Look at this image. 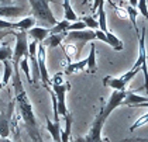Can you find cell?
<instances>
[{
    "label": "cell",
    "instance_id": "1",
    "mask_svg": "<svg viewBox=\"0 0 148 142\" xmlns=\"http://www.w3.org/2000/svg\"><path fill=\"white\" fill-rule=\"evenodd\" d=\"M13 87H14V96H16V104L17 109L21 114V118L25 125V131L28 134L30 139L33 142H42V134L41 130L37 124V118L34 115V110L31 106V101L27 96L25 90H24L23 82H21V76L17 69H13Z\"/></svg>",
    "mask_w": 148,
    "mask_h": 142
},
{
    "label": "cell",
    "instance_id": "2",
    "mask_svg": "<svg viewBox=\"0 0 148 142\" xmlns=\"http://www.w3.org/2000/svg\"><path fill=\"white\" fill-rule=\"evenodd\" d=\"M125 91H119V90H114L112 93V96L109 98V101L102 107V110L99 111V114H96V118L92 124L89 132L85 135V137H78L75 142H100L102 141V130L106 120L109 118V115L113 113L114 110L117 109L119 106L123 104V100L125 97Z\"/></svg>",
    "mask_w": 148,
    "mask_h": 142
},
{
    "label": "cell",
    "instance_id": "3",
    "mask_svg": "<svg viewBox=\"0 0 148 142\" xmlns=\"http://www.w3.org/2000/svg\"><path fill=\"white\" fill-rule=\"evenodd\" d=\"M28 1L31 6L33 17L35 20H38L44 25H48L49 28L58 23V20L54 17L52 11L49 9V1L54 3V0H28Z\"/></svg>",
    "mask_w": 148,
    "mask_h": 142
},
{
    "label": "cell",
    "instance_id": "4",
    "mask_svg": "<svg viewBox=\"0 0 148 142\" xmlns=\"http://www.w3.org/2000/svg\"><path fill=\"white\" fill-rule=\"evenodd\" d=\"M51 86H52V91L57 97V104H58V114H62V117L66 115L68 109H66V91L71 89V85L68 82L64 80V73L58 72L54 75L52 80H51Z\"/></svg>",
    "mask_w": 148,
    "mask_h": 142
},
{
    "label": "cell",
    "instance_id": "5",
    "mask_svg": "<svg viewBox=\"0 0 148 142\" xmlns=\"http://www.w3.org/2000/svg\"><path fill=\"white\" fill-rule=\"evenodd\" d=\"M16 37V48L13 51L12 63L13 69H17L20 65V61L23 58H28V40H27V31H13Z\"/></svg>",
    "mask_w": 148,
    "mask_h": 142
},
{
    "label": "cell",
    "instance_id": "6",
    "mask_svg": "<svg viewBox=\"0 0 148 142\" xmlns=\"http://www.w3.org/2000/svg\"><path fill=\"white\" fill-rule=\"evenodd\" d=\"M140 72V69L138 68H134L133 66V69H130L128 72H125L124 75H121V76L116 77V76H106L103 77V86H109V87H112L113 90H119V91H125V87H127V85L136 77V75Z\"/></svg>",
    "mask_w": 148,
    "mask_h": 142
},
{
    "label": "cell",
    "instance_id": "7",
    "mask_svg": "<svg viewBox=\"0 0 148 142\" xmlns=\"http://www.w3.org/2000/svg\"><path fill=\"white\" fill-rule=\"evenodd\" d=\"M134 68H138L144 73V87L148 96V66H147V48H145V27H143V33L138 35V58H137Z\"/></svg>",
    "mask_w": 148,
    "mask_h": 142
},
{
    "label": "cell",
    "instance_id": "8",
    "mask_svg": "<svg viewBox=\"0 0 148 142\" xmlns=\"http://www.w3.org/2000/svg\"><path fill=\"white\" fill-rule=\"evenodd\" d=\"M65 40L68 41L69 44H73L76 46L78 54H80L82 48L85 46L86 42H92L93 40H96V34L93 30H80V31H68Z\"/></svg>",
    "mask_w": 148,
    "mask_h": 142
},
{
    "label": "cell",
    "instance_id": "9",
    "mask_svg": "<svg viewBox=\"0 0 148 142\" xmlns=\"http://www.w3.org/2000/svg\"><path fill=\"white\" fill-rule=\"evenodd\" d=\"M37 62H38V69H40V80L41 85L48 90V93L52 90L51 89V80H49V75L47 70V51L44 45H38L37 46Z\"/></svg>",
    "mask_w": 148,
    "mask_h": 142
},
{
    "label": "cell",
    "instance_id": "10",
    "mask_svg": "<svg viewBox=\"0 0 148 142\" xmlns=\"http://www.w3.org/2000/svg\"><path fill=\"white\" fill-rule=\"evenodd\" d=\"M12 110H13V103L10 104L9 111L3 110V111L0 113V138H7V137H9V132H10Z\"/></svg>",
    "mask_w": 148,
    "mask_h": 142
},
{
    "label": "cell",
    "instance_id": "11",
    "mask_svg": "<svg viewBox=\"0 0 148 142\" xmlns=\"http://www.w3.org/2000/svg\"><path fill=\"white\" fill-rule=\"evenodd\" d=\"M148 101V96H138L134 91H128L125 93V97L123 100V104L125 106H130V107H134L136 104H141V103H147Z\"/></svg>",
    "mask_w": 148,
    "mask_h": 142
},
{
    "label": "cell",
    "instance_id": "12",
    "mask_svg": "<svg viewBox=\"0 0 148 142\" xmlns=\"http://www.w3.org/2000/svg\"><path fill=\"white\" fill-rule=\"evenodd\" d=\"M27 34L33 38V41H37V42H42L49 35V28H45V27H33L30 28Z\"/></svg>",
    "mask_w": 148,
    "mask_h": 142
},
{
    "label": "cell",
    "instance_id": "13",
    "mask_svg": "<svg viewBox=\"0 0 148 142\" xmlns=\"http://www.w3.org/2000/svg\"><path fill=\"white\" fill-rule=\"evenodd\" d=\"M65 37H66V33L51 34V35H48L45 40L42 41V45H44V46H49V48H57L59 45H62Z\"/></svg>",
    "mask_w": 148,
    "mask_h": 142
},
{
    "label": "cell",
    "instance_id": "14",
    "mask_svg": "<svg viewBox=\"0 0 148 142\" xmlns=\"http://www.w3.org/2000/svg\"><path fill=\"white\" fill-rule=\"evenodd\" d=\"M47 130L51 134V137L54 138V142H61V122L59 121H54L51 122V120L47 117Z\"/></svg>",
    "mask_w": 148,
    "mask_h": 142
},
{
    "label": "cell",
    "instance_id": "15",
    "mask_svg": "<svg viewBox=\"0 0 148 142\" xmlns=\"http://www.w3.org/2000/svg\"><path fill=\"white\" fill-rule=\"evenodd\" d=\"M24 13V7L17 6H0V17H17Z\"/></svg>",
    "mask_w": 148,
    "mask_h": 142
},
{
    "label": "cell",
    "instance_id": "16",
    "mask_svg": "<svg viewBox=\"0 0 148 142\" xmlns=\"http://www.w3.org/2000/svg\"><path fill=\"white\" fill-rule=\"evenodd\" d=\"M88 65V59H82L78 62H71L66 65L65 69V75H75V73H79L82 70H85V68Z\"/></svg>",
    "mask_w": 148,
    "mask_h": 142
},
{
    "label": "cell",
    "instance_id": "17",
    "mask_svg": "<svg viewBox=\"0 0 148 142\" xmlns=\"http://www.w3.org/2000/svg\"><path fill=\"white\" fill-rule=\"evenodd\" d=\"M88 72L89 73H96L97 72V63H96V45L90 44V52L88 55Z\"/></svg>",
    "mask_w": 148,
    "mask_h": 142
},
{
    "label": "cell",
    "instance_id": "18",
    "mask_svg": "<svg viewBox=\"0 0 148 142\" xmlns=\"http://www.w3.org/2000/svg\"><path fill=\"white\" fill-rule=\"evenodd\" d=\"M65 118V130L61 134V142H69V137H71V128H72V122H73V115L71 113H66Z\"/></svg>",
    "mask_w": 148,
    "mask_h": 142
},
{
    "label": "cell",
    "instance_id": "19",
    "mask_svg": "<svg viewBox=\"0 0 148 142\" xmlns=\"http://www.w3.org/2000/svg\"><path fill=\"white\" fill-rule=\"evenodd\" d=\"M106 34V37H107V44L110 45L112 48H113L114 51H123L124 49V44H123V41L119 38V37H116L113 33H110V31H107Z\"/></svg>",
    "mask_w": 148,
    "mask_h": 142
},
{
    "label": "cell",
    "instance_id": "20",
    "mask_svg": "<svg viewBox=\"0 0 148 142\" xmlns=\"http://www.w3.org/2000/svg\"><path fill=\"white\" fill-rule=\"evenodd\" d=\"M62 7H64V16H65V20H68L69 23L72 21H78V16L76 13L73 11L72 6H71V0H64L62 3Z\"/></svg>",
    "mask_w": 148,
    "mask_h": 142
},
{
    "label": "cell",
    "instance_id": "21",
    "mask_svg": "<svg viewBox=\"0 0 148 142\" xmlns=\"http://www.w3.org/2000/svg\"><path fill=\"white\" fill-rule=\"evenodd\" d=\"M35 24V18L33 16H28L23 20H20L18 23H16V30L17 31H28L30 28H33Z\"/></svg>",
    "mask_w": 148,
    "mask_h": 142
},
{
    "label": "cell",
    "instance_id": "22",
    "mask_svg": "<svg viewBox=\"0 0 148 142\" xmlns=\"http://www.w3.org/2000/svg\"><path fill=\"white\" fill-rule=\"evenodd\" d=\"M97 17H99V30L103 33H107V20H106V13H104V3H100L97 7Z\"/></svg>",
    "mask_w": 148,
    "mask_h": 142
},
{
    "label": "cell",
    "instance_id": "23",
    "mask_svg": "<svg viewBox=\"0 0 148 142\" xmlns=\"http://www.w3.org/2000/svg\"><path fill=\"white\" fill-rule=\"evenodd\" d=\"M124 10L125 13H127V17L130 18V21H131V24H133V27H134V30H136V34H137V37L140 35V31H138V27H137V16L140 14L138 13V10H136V7H133V6H125L124 7Z\"/></svg>",
    "mask_w": 148,
    "mask_h": 142
},
{
    "label": "cell",
    "instance_id": "24",
    "mask_svg": "<svg viewBox=\"0 0 148 142\" xmlns=\"http://www.w3.org/2000/svg\"><path fill=\"white\" fill-rule=\"evenodd\" d=\"M71 23L68 20H62V21H58L54 27L49 28V34H61V33H68V27Z\"/></svg>",
    "mask_w": 148,
    "mask_h": 142
},
{
    "label": "cell",
    "instance_id": "25",
    "mask_svg": "<svg viewBox=\"0 0 148 142\" xmlns=\"http://www.w3.org/2000/svg\"><path fill=\"white\" fill-rule=\"evenodd\" d=\"M62 49H64V52H65V56H66V59H68V63L72 62V58H76L78 56V51H76V46L73 44H64L62 45Z\"/></svg>",
    "mask_w": 148,
    "mask_h": 142
},
{
    "label": "cell",
    "instance_id": "26",
    "mask_svg": "<svg viewBox=\"0 0 148 142\" xmlns=\"http://www.w3.org/2000/svg\"><path fill=\"white\" fill-rule=\"evenodd\" d=\"M13 58V49L12 46L7 44H4L3 46H0V62H4V61H12Z\"/></svg>",
    "mask_w": 148,
    "mask_h": 142
},
{
    "label": "cell",
    "instance_id": "27",
    "mask_svg": "<svg viewBox=\"0 0 148 142\" xmlns=\"http://www.w3.org/2000/svg\"><path fill=\"white\" fill-rule=\"evenodd\" d=\"M4 63V73H3V79H1V83H3V86L10 80V77L13 75V63L12 61H4L3 62Z\"/></svg>",
    "mask_w": 148,
    "mask_h": 142
},
{
    "label": "cell",
    "instance_id": "28",
    "mask_svg": "<svg viewBox=\"0 0 148 142\" xmlns=\"http://www.w3.org/2000/svg\"><path fill=\"white\" fill-rule=\"evenodd\" d=\"M80 21L85 23L86 28L89 27V30H93V31L99 30V24H97V21H96V18L92 17V16H83V17L80 18Z\"/></svg>",
    "mask_w": 148,
    "mask_h": 142
},
{
    "label": "cell",
    "instance_id": "29",
    "mask_svg": "<svg viewBox=\"0 0 148 142\" xmlns=\"http://www.w3.org/2000/svg\"><path fill=\"white\" fill-rule=\"evenodd\" d=\"M147 124H148V113H145V114H143V115L130 127V131L131 132L136 131L137 128H140V127H143V125H147Z\"/></svg>",
    "mask_w": 148,
    "mask_h": 142
},
{
    "label": "cell",
    "instance_id": "30",
    "mask_svg": "<svg viewBox=\"0 0 148 142\" xmlns=\"http://www.w3.org/2000/svg\"><path fill=\"white\" fill-rule=\"evenodd\" d=\"M20 69L24 72V75L27 77V80L31 83V73H30V68H28V58H23L21 61H20Z\"/></svg>",
    "mask_w": 148,
    "mask_h": 142
},
{
    "label": "cell",
    "instance_id": "31",
    "mask_svg": "<svg viewBox=\"0 0 148 142\" xmlns=\"http://www.w3.org/2000/svg\"><path fill=\"white\" fill-rule=\"evenodd\" d=\"M80 30H86L85 23L80 21V20L71 23V24H69V27H68V31H80Z\"/></svg>",
    "mask_w": 148,
    "mask_h": 142
},
{
    "label": "cell",
    "instance_id": "32",
    "mask_svg": "<svg viewBox=\"0 0 148 142\" xmlns=\"http://www.w3.org/2000/svg\"><path fill=\"white\" fill-rule=\"evenodd\" d=\"M137 6H138V13H141L143 17H148V7L145 0H137Z\"/></svg>",
    "mask_w": 148,
    "mask_h": 142
},
{
    "label": "cell",
    "instance_id": "33",
    "mask_svg": "<svg viewBox=\"0 0 148 142\" xmlns=\"http://www.w3.org/2000/svg\"><path fill=\"white\" fill-rule=\"evenodd\" d=\"M0 30H16V23L4 21L0 18Z\"/></svg>",
    "mask_w": 148,
    "mask_h": 142
},
{
    "label": "cell",
    "instance_id": "34",
    "mask_svg": "<svg viewBox=\"0 0 148 142\" xmlns=\"http://www.w3.org/2000/svg\"><path fill=\"white\" fill-rule=\"evenodd\" d=\"M95 34H96V40H99V41H102V42H106V44H107V37H106V34L103 33V31L96 30Z\"/></svg>",
    "mask_w": 148,
    "mask_h": 142
},
{
    "label": "cell",
    "instance_id": "35",
    "mask_svg": "<svg viewBox=\"0 0 148 142\" xmlns=\"http://www.w3.org/2000/svg\"><path fill=\"white\" fill-rule=\"evenodd\" d=\"M14 30H0V40L1 38H4L6 35H9V34H13Z\"/></svg>",
    "mask_w": 148,
    "mask_h": 142
},
{
    "label": "cell",
    "instance_id": "36",
    "mask_svg": "<svg viewBox=\"0 0 148 142\" xmlns=\"http://www.w3.org/2000/svg\"><path fill=\"white\" fill-rule=\"evenodd\" d=\"M134 107H148V101L147 103H141V104H136Z\"/></svg>",
    "mask_w": 148,
    "mask_h": 142
},
{
    "label": "cell",
    "instance_id": "37",
    "mask_svg": "<svg viewBox=\"0 0 148 142\" xmlns=\"http://www.w3.org/2000/svg\"><path fill=\"white\" fill-rule=\"evenodd\" d=\"M130 6L136 7V6H137V0H130Z\"/></svg>",
    "mask_w": 148,
    "mask_h": 142
},
{
    "label": "cell",
    "instance_id": "38",
    "mask_svg": "<svg viewBox=\"0 0 148 142\" xmlns=\"http://www.w3.org/2000/svg\"><path fill=\"white\" fill-rule=\"evenodd\" d=\"M0 142H13V141H10L9 138H0Z\"/></svg>",
    "mask_w": 148,
    "mask_h": 142
},
{
    "label": "cell",
    "instance_id": "39",
    "mask_svg": "<svg viewBox=\"0 0 148 142\" xmlns=\"http://www.w3.org/2000/svg\"><path fill=\"white\" fill-rule=\"evenodd\" d=\"M100 142H110V139H109V138H102V141Z\"/></svg>",
    "mask_w": 148,
    "mask_h": 142
},
{
    "label": "cell",
    "instance_id": "40",
    "mask_svg": "<svg viewBox=\"0 0 148 142\" xmlns=\"http://www.w3.org/2000/svg\"><path fill=\"white\" fill-rule=\"evenodd\" d=\"M1 87H3V83H1V80H0V90H1Z\"/></svg>",
    "mask_w": 148,
    "mask_h": 142
},
{
    "label": "cell",
    "instance_id": "41",
    "mask_svg": "<svg viewBox=\"0 0 148 142\" xmlns=\"http://www.w3.org/2000/svg\"><path fill=\"white\" fill-rule=\"evenodd\" d=\"M83 3H85V4H86V3H89V0H83Z\"/></svg>",
    "mask_w": 148,
    "mask_h": 142
},
{
    "label": "cell",
    "instance_id": "42",
    "mask_svg": "<svg viewBox=\"0 0 148 142\" xmlns=\"http://www.w3.org/2000/svg\"><path fill=\"white\" fill-rule=\"evenodd\" d=\"M69 142H75V141H73V139H72V141H69Z\"/></svg>",
    "mask_w": 148,
    "mask_h": 142
},
{
    "label": "cell",
    "instance_id": "43",
    "mask_svg": "<svg viewBox=\"0 0 148 142\" xmlns=\"http://www.w3.org/2000/svg\"><path fill=\"white\" fill-rule=\"evenodd\" d=\"M145 20H147V21H148V17H147V18H145Z\"/></svg>",
    "mask_w": 148,
    "mask_h": 142
},
{
    "label": "cell",
    "instance_id": "44",
    "mask_svg": "<svg viewBox=\"0 0 148 142\" xmlns=\"http://www.w3.org/2000/svg\"><path fill=\"white\" fill-rule=\"evenodd\" d=\"M42 142H45V141H42Z\"/></svg>",
    "mask_w": 148,
    "mask_h": 142
}]
</instances>
